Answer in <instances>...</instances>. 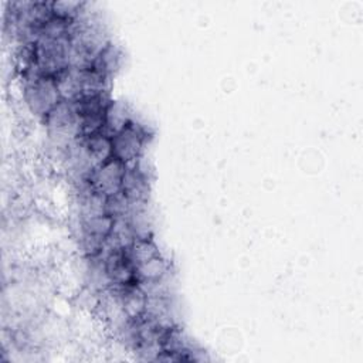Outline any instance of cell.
Returning a JSON list of instances; mask_svg holds the SVG:
<instances>
[{"instance_id": "obj_1", "label": "cell", "mask_w": 363, "mask_h": 363, "mask_svg": "<svg viewBox=\"0 0 363 363\" xmlns=\"http://www.w3.org/2000/svg\"><path fill=\"white\" fill-rule=\"evenodd\" d=\"M143 135L136 129L135 125L128 123L122 129L116 130L111 138L112 156L122 160H135L143 145Z\"/></svg>"}]
</instances>
